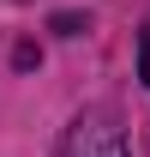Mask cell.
I'll return each instance as SVG.
<instances>
[{
  "label": "cell",
  "mask_w": 150,
  "mask_h": 157,
  "mask_svg": "<svg viewBox=\"0 0 150 157\" xmlns=\"http://www.w3.org/2000/svg\"><path fill=\"white\" fill-rule=\"evenodd\" d=\"M54 157H132V145H126V133H120L114 115L90 109V115H78L72 127H66V139H60Z\"/></svg>",
  "instance_id": "6da1fadb"
},
{
  "label": "cell",
  "mask_w": 150,
  "mask_h": 157,
  "mask_svg": "<svg viewBox=\"0 0 150 157\" xmlns=\"http://www.w3.org/2000/svg\"><path fill=\"white\" fill-rule=\"evenodd\" d=\"M138 85L150 91V18H144V30H138Z\"/></svg>",
  "instance_id": "7a4b0ae2"
}]
</instances>
